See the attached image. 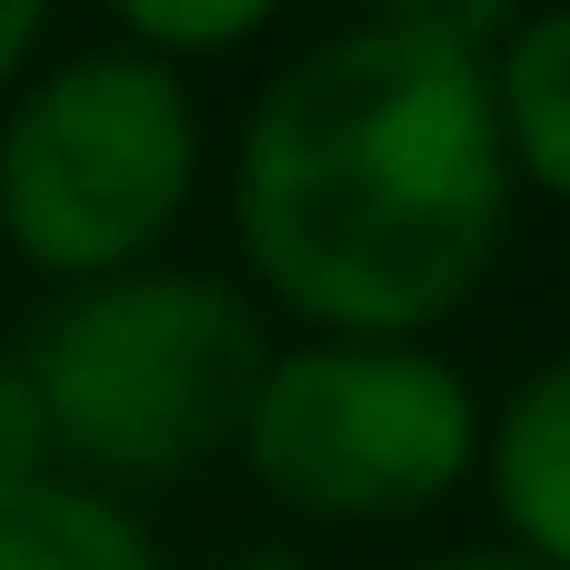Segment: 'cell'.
<instances>
[{
  "label": "cell",
  "mask_w": 570,
  "mask_h": 570,
  "mask_svg": "<svg viewBox=\"0 0 570 570\" xmlns=\"http://www.w3.org/2000/svg\"><path fill=\"white\" fill-rule=\"evenodd\" d=\"M511 10H371L301 40L230 160V230L250 281L311 341H431L501 261L511 150L491 50Z\"/></svg>",
  "instance_id": "obj_1"
},
{
  "label": "cell",
  "mask_w": 570,
  "mask_h": 570,
  "mask_svg": "<svg viewBox=\"0 0 570 570\" xmlns=\"http://www.w3.org/2000/svg\"><path fill=\"white\" fill-rule=\"evenodd\" d=\"M261 361H271L261 301L210 271H160V261L70 291L20 351L30 391L50 411L60 471H90V491L180 481V471L220 461L240 441Z\"/></svg>",
  "instance_id": "obj_2"
},
{
  "label": "cell",
  "mask_w": 570,
  "mask_h": 570,
  "mask_svg": "<svg viewBox=\"0 0 570 570\" xmlns=\"http://www.w3.org/2000/svg\"><path fill=\"white\" fill-rule=\"evenodd\" d=\"M200 190V90L130 40L40 60L0 100V240L90 291L150 271Z\"/></svg>",
  "instance_id": "obj_3"
},
{
  "label": "cell",
  "mask_w": 570,
  "mask_h": 570,
  "mask_svg": "<svg viewBox=\"0 0 570 570\" xmlns=\"http://www.w3.org/2000/svg\"><path fill=\"white\" fill-rule=\"evenodd\" d=\"M481 391L431 341H271L240 411V471L291 521L391 531L481 481Z\"/></svg>",
  "instance_id": "obj_4"
},
{
  "label": "cell",
  "mask_w": 570,
  "mask_h": 570,
  "mask_svg": "<svg viewBox=\"0 0 570 570\" xmlns=\"http://www.w3.org/2000/svg\"><path fill=\"white\" fill-rule=\"evenodd\" d=\"M481 481L511 531V551L570 570V351L511 381V401L481 421Z\"/></svg>",
  "instance_id": "obj_5"
},
{
  "label": "cell",
  "mask_w": 570,
  "mask_h": 570,
  "mask_svg": "<svg viewBox=\"0 0 570 570\" xmlns=\"http://www.w3.org/2000/svg\"><path fill=\"white\" fill-rule=\"evenodd\" d=\"M491 110H501L511 180L551 190L570 210V10H531V20L501 30V50H491Z\"/></svg>",
  "instance_id": "obj_6"
},
{
  "label": "cell",
  "mask_w": 570,
  "mask_h": 570,
  "mask_svg": "<svg viewBox=\"0 0 570 570\" xmlns=\"http://www.w3.org/2000/svg\"><path fill=\"white\" fill-rule=\"evenodd\" d=\"M0 570H160V551L110 491L40 481L0 501Z\"/></svg>",
  "instance_id": "obj_7"
},
{
  "label": "cell",
  "mask_w": 570,
  "mask_h": 570,
  "mask_svg": "<svg viewBox=\"0 0 570 570\" xmlns=\"http://www.w3.org/2000/svg\"><path fill=\"white\" fill-rule=\"evenodd\" d=\"M110 40H130L140 60H160V70H180V80H190L200 60H230V50L271 40V10H261V0H200V10H170V0H130Z\"/></svg>",
  "instance_id": "obj_8"
},
{
  "label": "cell",
  "mask_w": 570,
  "mask_h": 570,
  "mask_svg": "<svg viewBox=\"0 0 570 570\" xmlns=\"http://www.w3.org/2000/svg\"><path fill=\"white\" fill-rule=\"evenodd\" d=\"M40 481H60L50 411H40V391H30L20 351H0V501H10V491H40Z\"/></svg>",
  "instance_id": "obj_9"
},
{
  "label": "cell",
  "mask_w": 570,
  "mask_h": 570,
  "mask_svg": "<svg viewBox=\"0 0 570 570\" xmlns=\"http://www.w3.org/2000/svg\"><path fill=\"white\" fill-rule=\"evenodd\" d=\"M40 40H50V10H40V0H0V100L30 80Z\"/></svg>",
  "instance_id": "obj_10"
},
{
  "label": "cell",
  "mask_w": 570,
  "mask_h": 570,
  "mask_svg": "<svg viewBox=\"0 0 570 570\" xmlns=\"http://www.w3.org/2000/svg\"><path fill=\"white\" fill-rule=\"evenodd\" d=\"M421 570H541V561H521L511 541H471V551H441V561H421Z\"/></svg>",
  "instance_id": "obj_11"
},
{
  "label": "cell",
  "mask_w": 570,
  "mask_h": 570,
  "mask_svg": "<svg viewBox=\"0 0 570 570\" xmlns=\"http://www.w3.org/2000/svg\"><path fill=\"white\" fill-rule=\"evenodd\" d=\"M220 570H311L301 551H281V541H250V551H230Z\"/></svg>",
  "instance_id": "obj_12"
}]
</instances>
